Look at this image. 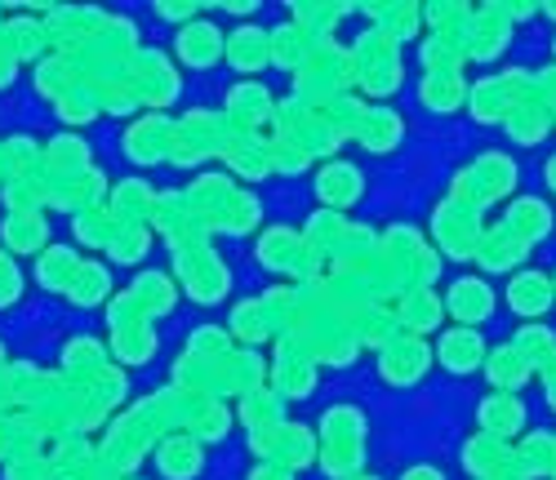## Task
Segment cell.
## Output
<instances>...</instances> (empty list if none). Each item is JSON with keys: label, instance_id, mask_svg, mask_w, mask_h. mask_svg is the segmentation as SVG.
<instances>
[{"label": "cell", "instance_id": "12", "mask_svg": "<svg viewBox=\"0 0 556 480\" xmlns=\"http://www.w3.org/2000/svg\"><path fill=\"white\" fill-rule=\"evenodd\" d=\"M23 299V267L0 250V307H14Z\"/></svg>", "mask_w": 556, "mask_h": 480}, {"label": "cell", "instance_id": "11", "mask_svg": "<svg viewBox=\"0 0 556 480\" xmlns=\"http://www.w3.org/2000/svg\"><path fill=\"white\" fill-rule=\"evenodd\" d=\"M267 112H271V99L258 85H237V89H231V116H237V121L258 125V121H267Z\"/></svg>", "mask_w": 556, "mask_h": 480}, {"label": "cell", "instance_id": "15", "mask_svg": "<svg viewBox=\"0 0 556 480\" xmlns=\"http://www.w3.org/2000/svg\"><path fill=\"white\" fill-rule=\"evenodd\" d=\"M0 182H10V165H5V148H0Z\"/></svg>", "mask_w": 556, "mask_h": 480}, {"label": "cell", "instance_id": "5", "mask_svg": "<svg viewBox=\"0 0 556 480\" xmlns=\"http://www.w3.org/2000/svg\"><path fill=\"white\" fill-rule=\"evenodd\" d=\"M424 365H428V352H424L419 339H396V343H388V352H383V374H388L392 382L419 378Z\"/></svg>", "mask_w": 556, "mask_h": 480}, {"label": "cell", "instance_id": "8", "mask_svg": "<svg viewBox=\"0 0 556 480\" xmlns=\"http://www.w3.org/2000/svg\"><path fill=\"white\" fill-rule=\"evenodd\" d=\"M263 45H271V40H267L258 27H245V31H237V36L227 40V59L237 63V67H245V72H254V67H263V63L271 59Z\"/></svg>", "mask_w": 556, "mask_h": 480}, {"label": "cell", "instance_id": "6", "mask_svg": "<svg viewBox=\"0 0 556 480\" xmlns=\"http://www.w3.org/2000/svg\"><path fill=\"white\" fill-rule=\"evenodd\" d=\"M156 463H161V471L169 480H192L201 471V445L188 441V437H174V441H165L156 450Z\"/></svg>", "mask_w": 556, "mask_h": 480}, {"label": "cell", "instance_id": "10", "mask_svg": "<svg viewBox=\"0 0 556 480\" xmlns=\"http://www.w3.org/2000/svg\"><path fill=\"white\" fill-rule=\"evenodd\" d=\"M258 258H263V267H294V263H303V240L294 231H271V236H263Z\"/></svg>", "mask_w": 556, "mask_h": 480}, {"label": "cell", "instance_id": "14", "mask_svg": "<svg viewBox=\"0 0 556 480\" xmlns=\"http://www.w3.org/2000/svg\"><path fill=\"white\" fill-rule=\"evenodd\" d=\"M192 10H197V5H156V14H161V18H188Z\"/></svg>", "mask_w": 556, "mask_h": 480}, {"label": "cell", "instance_id": "13", "mask_svg": "<svg viewBox=\"0 0 556 480\" xmlns=\"http://www.w3.org/2000/svg\"><path fill=\"white\" fill-rule=\"evenodd\" d=\"M14 76H18V59L5 50V45H0V89H10Z\"/></svg>", "mask_w": 556, "mask_h": 480}, {"label": "cell", "instance_id": "4", "mask_svg": "<svg viewBox=\"0 0 556 480\" xmlns=\"http://www.w3.org/2000/svg\"><path fill=\"white\" fill-rule=\"evenodd\" d=\"M316 191H320V201H326V205H352L361 197L356 165H343V161L326 165V169H320V178H316Z\"/></svg>", "mask_w": 556, "mask_h": 480}, {"label": "cell", "instance_id": "16", "mask_svg": "<svg viewBox=\"0 0 556 480\" xmlns=\"http://www.w3.org/2000/svg\"><path fill=\"white\" fill-rule=\"evenodd\" d=\"M0 27H5V18H0Z\"/></svg>", "mask_w": 556, "mask_h": 480}, {"label": "cell", "instance_id": "7", "mask_svg": "<svg viewBox=\"0 0 556 480\" xmlns=\"http://www.w3.org/2000/svg\"><path fill=\"white\" fill-rule=\"evenodd\" d=\"M0 236H5V245L14 254H36V250H45V218L40 214H10Z\"/></svg>", "mask_w": 556, "mask_h": 480}, {"label": "cell", "instance_id": "1", "mask_svg": "<svg viewBox=\"0 0 556 480\" xmlns=\"http://www.w3.org/2000/svg\"><path fill=\"white\" fill-rule=\"evenodd\" d=\"M125 152H129L134 161H143V165L165 161V156L174 152V134L165 129L161 116H148V121L129 125V134H125Z\"/></svg>", "mask_w": 556, "mask_h": 480}, {"label": "cell", "instance_id": "3", "mask_svg": "<svg viewBox=\"0 0 556 480\" xmlns=\"http://www.w3.org/2000/svg\"><path fill=\"white\" fill-rule=\"evenodd\" d=\"M76 271H80V258H76L67 245H50V250H40L36 280L45 285V290L67 294V290H72V280H76Z\"/></svg>", "mask_w": 556, "mask_h": 480}, {"label": "cell", "instance_id": "9", "mask_svg": "<svg viewBox=\"0 0 556 480\" xmlns=\"http://www.w3.org/2000/svg\"><path fill=\"white\" fill-rule=\"evenodd\" d=\"M103 294H108V267L103 263H80L67 299L80 303V307H94V303H103Z\"/></svg>", "mask_w": 556, "mask_h": 480}, {"label": "cell", "instance_id": "2", "mask_svg": "<svg viewBox=\"0 0 556 480\" xmlns=\"http://www.w3.org/2000/svg\"><path fill=\"white\" fill-rule=\"evenodd\" d=\"M218 54H223V36H218L210 23L182 27V36H178V59L188 63V67H210V63H218Z\"/></svg>", "mask_w": 556, "mask_h": 480}]
</instances>
